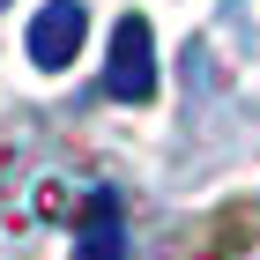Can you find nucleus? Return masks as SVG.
I'll return each instance as SVG.
<instances>
[{
	"label": "nucleus",
	"mask_w": 260,
	"mask_h": 260,
	"mask_svg": "<svg viewBox=\"0 0 260 260\" xmlns=\"http://www.w3.org/2000/svg\"><path fill=\"white\" fill-rule=\"evenodd\" d=\"M82 45H89V8L82 0H45L38 15L22 22V52L38 75H67L82 60Z\"/></svg>",
	"instance_id": "nucleus-1"
},
{
	"label": "nucleus",
	"mask_w": 260,
	"mask_h": 260,
	"mask_svg": "<svg viewBox=\"0 0 260 260\" xmlns=\"http://www.w3.org/2000/svg\"><path fill=\"white\" fill-rule=\"evenodd\" d=\"M104 97H119V104H149V97H156V38H149L141 15H119V30H112Z\"/></svg>",
	"instance_id": "nucleus-2"
},
{
	"label": "nucleus",
	"mask_w": 260,
	"mask_h": 260,
	"mask_svg": "<svg viewBox=\"0 0 260 260\" xmlns=\"http://www.w3.org/2000/svg\"><path fill=\"white\" fill-rule=\"evenodd\" d=\"M75 260H126V223H119V201H112V193H97V201H89Z\"/></svg>",
	"instance_id": "nucleus-3"
}]
</instances>
